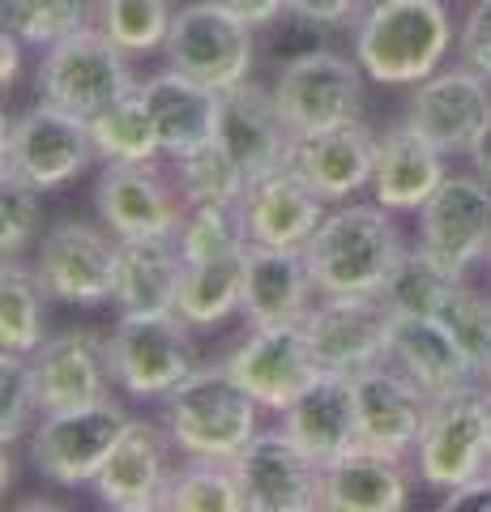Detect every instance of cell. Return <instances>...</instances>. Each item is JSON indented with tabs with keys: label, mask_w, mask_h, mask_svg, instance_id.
I'll return each mask as SVG.
<instances>
[{
	"label": "cell",
	"mask_w": 491,
	"mask_h": 512,
	"mask_svg": "<svg viewBox=\"0 0 491 512\" xmlns=\"http://www.w3.org/2000/svg\"><path fill=\"white\" fill-rule=\"evenodd\" d=\"M312 282L334 299H380L393 269L402 265V235L385 205H338L304 244Z\"/></svg>",
	"instance_id": "6da1fadb"
},
{
	"label": "cell",
	"mask_w": 491,
	"mask_h": 512,
	"mask_svg": "<svg viewBox=\"0 0 491 512\" xmlns=\"http://www.w3.org/2000/svg\"><path fill=\"white\" fill-rule=\"evenodd\" d=\"M453 43L445 0H376L355 22V60L380 86H419Z\"/></svg>",
	"instance_id": "7a4b0ae2"
},
{
	"label": "cell",
	"mask_w": 491,
	"mask_h": 512,
	"mask_svg": "<svg viewBox=\"0 0 491 512\" xmlns=\"http://www.w3.org/2000/svg\"><path fill=\"white\" fill-rule=\"evenodd\" d=\"M257 410L235 372L223 367H197L176 393L167 397V436L184 457H210L231 461L240 457L248 440L257 436Z\"/></svg>",
	"instance_id": "3957f363"
},
{
	"label": "cell",
	"mask_w": 491,
	"mask_h": 512,
	"mask_svg": "<svg viewBox=\"0 0 491 512\" xmlns=\"http://www.w3.org/2000/svg\"><path fill=\"white\" fill-rule=\"evenodd\" d=\"M107 367L129 397H171L197 372L193 325L180 312H120L107 338Z\"/></svg>",
	"instance_id": "277c9868"
},
{
	"label": "cell",
	"mask_w": 491,
	"mask_h": 512,
	"mask_svg": "<svg viewBox=\"0 0 491 512\" xmlns=\"http://www.w3.org/2000/svg\"><path fill=\"white\" fill-rule=\"evenodd\" d=\"M35 82H39L43 103L69 111V116H82V120H94L99 111L129 99L137 90L129 52L112 35H103L99 26H86L77 35L60 39L56 47H47Z\"/></svg>",
	"instance_id": "5b68a950"
},
{
	"label": "cell",
	"mask_w": 491,
	"mask_h": 512,
	"mask_svg": "<svg viewBox=\"0 0 491 512\" xmlns=\"http://www.w3.org/2000/svg\"><path fill=\"white\" fill-rule=\"evenodd\" d=\"M94 137L90 120L69 116L52 103L30 107L22 116L5 124V141H0V167L13 180L35 184L39 192H56L86 175L94 163Z\"/></svg>",
	"instance_id": "8992f818"
},
{
	"label": "cell",
	"mask_w": 491,
	"mask_h": 512,
	"mask_svg": "<svg viewBox=\"0 0 491 512\" xmlns=\"http://www.w3.org/2000/svg\"><path fill=\"white\" fill-rule=\"evenodd\" d=\"M163 52L171 69H180L214 90H231L252 77L257 60V30H252L227 0H197L176 9Z\"/></svg>",
	"instance_id": "52a82bcc"
},
{
	"label": "cell",
	"mask_w": 491,
	"mask_h": 512,
	"mask_svg": "<svg viewBox=\"0 0 491 512\" xmlns=\"http://www.w3.org/2000/svg\"><path fill=\"white\" fill-rule=\"evenodd\" d=\"M124 427H129V414L112 397L90 402V406H73V410H52V414H43V423L26 440L30 466L47 483L77 491L99 478L103 461L112 457Z\"/></svg>",
	"instance_id": "ba28073f"
},
{
	"label": "cell",
	"mask_w": 491,
	"mask_h": 512,
	"mask_svg": "<svg viewBox=\"0 0 491 512\" xmlns=\"http://www.w3.org/2000/svg\"><path fill=\"white\" fill-rule=\"evenodd\" d=\"M419 474L432 491H453L491 470V389H470L432 402L427 427L415 444Z\"/></svg>",
	"instance_id": "9c48e42d"
},
{
	"label": "cell",
	"mask_w": 491,
	"mask_h": 512,
	"mask_svg": "<svg viewBox=\"0 0 491 512\" xmlns=\"http://www.w3.org/2000/svg\"><path fill=\"white\" fill-rule=\"evenodd\" d=\"M419 248L453 278L491 261V184L483 175H445L419 210Z\"/></svg>",
	"instance_id": "30bf717a"
},
{
	"label": "cell",
	"mask_w": 491,
	"mask_h": 512,
	"mask_svg": "<svg viewBox=\"0 0 491 512\" xmlns=\"http://www.w3.org/2000/svg\"><path fill=\"white\" fill-rule=\"evenodd\" d=\"M363 73L359 60H346L338 52H304L282 64L274 94L287 120L299 137L325 133V128H342L355 124L363 111Z\"/></svg>",
	"instance_id": "8fae6325"
},
{
	"label": "cell",
	"mask_w": 491,
	"mask_h": 512,
	"mask_svg": "<svg viewBox=\"0 0 491 512\" xmlns=\"http://www.w3.org/2000/svg\"><path fill=\"white\" fill-rule=\"evenodd\" d=\"M218 141L235 154V163L244 167L248 184L265 180L282 167L295 163L299 133L291 128L287 111H282L278 94L248 82L223 90V107H218Z\"/></svg>",
	"instance_id": "7c38bea8"
},
{
	"label": "cell",
	"mask_w": 491,
	"mask_h": 512,
	"mask_svg": "<svg viewBox=\"0 0 491 512\" xmlns=\"http://www.w3.org/2000/svg\"><path fill=\"white\" fill-rule=\"evenodd\" d=\"M248 512H312L321 508V461L308 457L287 431H257L240 457H231Z\"/></svg>",
	"instance_id": "4fadbf2b"
},
{
	"label": "cell",
	"mask_w": 491,
	"mask_h": 512,
	"mask_svg": "<svg viewBox=\"0 0 491 512\" xmlns=\"http://www.w3.org/2000/svg\"><path fill=\"white\" fill-rule=\"evenodd\" d=\"M35 274L52 299L94 308L116 291V244L90 222L65 218L43 231Z\"/></svg>",
	"instance_id": "5bb4252c"
},
{
	"label": "cell",
	"mask_w": 491,
	"mask_h": 512,
	"mask_svg": "<svg viewBox=\"0 0 491 512\" xmlns=\"http://www.w3.org/2000/svg\"><path fill=\"white\" fill-rule=\"evenodd\" d=\"M227 367L265 410H278V414L325 372L304 325L252 329L248 338L231 350Z\"/></svg>",
	"instance_id": "9a60e30c"
},
{
	"label": "cell",
	"mask_w": 491,
	"mask_h": 512,
	"mask_svg": "<svg viewBox=\"0 0 491 512\" xmlns=\"http://www.w3.org/2000/svg\"><path fill=\"white\" fill-rule=\"evenodd\" d=\"M180 188L167 184L158 163H107L94 205L116 239H167L180 231Z\"/></svg>",
	"instance_id": "2e32d148"
},
{
	"label": "cell",
	"mask_w": 491,
	"mask_h": 512,
	"mask_svg": "<svg viewBox=\"0 0 491 512\" xmlns=\"http://www.w3.org/2000/svg\"><path fill=\"white\" fill-rule=\"evenodd\" d=\"M389 325L393 312L385 299H334L321 295V303L308 312L304 329L325 372L359 376L368 367L389 359Z\"/></svg>",
	"instance_id": "e0dca14e"
},
{
	"label": "cell",
	"mask_w": 491,
	"mask_h": 512,
	"mask_svg": "<svg viewBox=\"0 0 491 512\" xmlns=\"http://www.w3.org/2000/svg\"><path fill=\"white\" fill-rule=\"evenodd\" d=\"M487 116H491V86L470 64L466 69H436L432 77H423L406 107V124H415L445 154H470Z\"/></svg>",
	"instance_id": "ac0fdd59"
},
{
	"label": "cell",
	"mask_w": 491,
	"mask_h": 512,
	"mask_svg": "<svg viewBox=\"0 0 491 512\" xmlns=\"http://www.w3.org/2000/svg\"><path fill=\"white\" fill-rule=\"evenodd\" d=\"M355 410H359V444L406 457L415 453L427 427L432 397L385 359L355 376Z\"/></svg>",
	"instance_id": "d6986e66"
},
{
	"label": "cell",
	"mask_w": 491,
	"mask_h": 512,
	"mask_svg": "<svg viewBox=\"0 0 491 512\" xmlns=\"http://www.w3.org/2000/svg\"><path fill=\"white\" fill-rule=\"evenodd\" d=\"M30 376H35L39 410H73L107 397L112 367H107V342H99L90 329H73L60 338H47L30 355Z\"/></svg>",
	"instance_id": "ffe728a7"
},
{
	"label": "cell",
	"mask_w": 491,
	"mask_h": 512,
	"mask_svg": "<svg viewBox=\"0 0 491 512\" xmlns=\"http://www.w3.org/2000/svg\"><path fill=\"white\" fill-rule=\"evenodd\" d=\"M325 205L329 201L295 167H282L274 175H265V180L248 184L240 201V218H244V231L252 244L304 248L329 214Z\"/></svg>",
	"instance_id": "44dd1931"
},
{
	"label": "cell",
	"mask_w": 491,
	"mask_h": 512,
	"mask_svg": "<svg viewBox=\"0 0 491 512\" xmlns=\"http://www.w3.org/2000/svg\"><path fill=\"white\" fill-rule=\"evenodd\" d=\"M167 440H163V431H158L154 423L129 419V427L120 431V440L112 448V457L103 461L99 478H94L99 504L116 508V512H154V508H163V495H167V483H171Z\"/></svg>",
	"instance_id": "7402d4cb"
},
{
	"label": "cell",
	"mask_w": 491,
	"mask_h": 512,
	"mask_svg": "<svg viewBox=\"0 0 491 512\" xmlns=\"http://www.w3.org/2000/svg\"><path fill=\"white\" fill-rule=\"evenodd\" d=\"M389 363L415 380L432 402L453 397L483 380L479 367L466 359V350L445 329V320H436V316H393Z\"/></svg>",
	"instance_id": "603a6c76"
},
{
	"label": "cell",
	"mask_w": 491,
	"mask_h": 512,
	"mask_svg": "<svg viewBox=\"0 0 491 512\" xmlns=\"http://www.w3.org/2000/svg\"><path fill=\"white\" fill-rule=\"evenodd\" d=\"M312 295H316V282H312L304 248H269V244L248 248L240 312L252 320V329L304 325L308 312L316 308Z\"/></svg>",
	"instance_id": "cb8c5ba5"
},
{
	"label": "cell",
	"mask_w": 491,
	"mask_h": 512,
	"mask_svg": "<svg viewBox=\"0 0 491 512\" xmlns=\"http://www.w3.org/2000/svg\"><path fill=\"white\" fill-rule=\"evenodd\" d=\"M141 103H146L150 120H154V133H158V146L163 154L180 158L188 150L205 146L210 137H218V107H223V90L197 82L180 69H167V73H154L150 82L137 86Z\"/></svg>",
	"instance_id": "d4e9b609"
},
{
	"label": "cell",
	"mask_w": 491,
	"mask_h": 512,
	"mask_svg": "<svg viewBox=\"0 0 491 512\" xmlns=\"http://www.w3.org/2000/svg\"><path fill=\"white\" fill-rule=\"evenodd\" d=\"M380 137L363 120L325 128V133L299 137L295 146V171L321 192L329 205H342L346 197H355L359 188H372Z\"/></svg>",
	"instance_id": "484cf974"
},
{
	"label": "cell",
	"mask_w": 491,
	"mask_h": 512,
	"mask_svg": "<svg viewBox=\"0 0 491 512\" xmlns=\"http://www.w3.org/2000/svg\"><path fill=\"white\" fill-rule=\"evenodd\" d=\"M282 431L308 457L334 461L351 444H359V410H355V376L321 372L295 402L282 410Z\"/></svg>",
	"instance_id": "4316f807"
},
{
	"label": "cell",
	"mask_w": 491,
	"mask_h": 512,
	"mask_svg": "<svg viewBox=\"0 0 491 512\" xmlns=\"http://www.w3.org/2000/svg\"><path fill=\"white\" fill-rule=\"evenodd\" d=\"M410 500L402 457L351 444L321 466V508L329 512H402Z\"/></svg>",
	"instance_id": "83f0119b"
},
{
	"label": "cell",
	"mask_w": 491,
	"mask_h": 512,
	"mask_svg": "<svg viewBox=\"0 0 491 512\" xmlns=\"http://www.w3.org/2000/svg\"><path fill=\"white\" fill-rule=\"evenodd\" d=\"M445 150L432 146L415 124H398L380 137L376 171H372V197L385 210H423L432 192L445 184Z\"/></svg>",
	"instance_id": "f1b7e54d"
},
{
	"label": "cell",
	"mask_w": 491,
	"mask_h": 512,
	"mask_svg": "<svg viewBox=\"0 0 491 512\" xmlns=\"http://www.w3.org/2000/svg\"><path fill=\"white\" fill-rule=\"evenodd\" d=\"M184 256L176 235L167 239H116V291L120 312H176Z\"/></svg>",
	"instance_id": "f546056e"
},
{
	"label": "cell",
	"mask_w": 491,
	"mask_h": 512,
	"mask_svg": "<svg viewBox=\"0 0 491 512\" xmlns=\"http://www.w3.org/2000/svg\"><path fill=\"white\" fill-rule=\"evenodd\" d=\"M248 248H252V244H248ZM248 248L227 252V256H205V261H184L176 312H180L193 329H214L218 320H227L231 312H240V303H244Z\"/></svg>",
	"instance_id": "4dcf8cb0"
},
{
	"label": "cell",
	"mask_w": 491,
	"mask_h": 512,
	"mask_svg": "<svg viewBox=\"0 0 491 512\" xmlns=\"http://www.w3.org/2000/svg\"><path fill=\"white\" fill-rule=\"evenodd\" d=\"M47 286L35 269L18 265V256L0 269V346L9 355H35L47 342Z\"/></svg>",
	"instance_id": "1f68e13d"
},
{
	"label": "cell",
	"mask_w": 491,
	"mask_h": 512,
	"mask_svg": "<svg viewBox=\"0 0 491 512\" xmlns=\"http://www.w3.org/2000/svg\"><path fill=\"white\" fill-rule=\"evenodd\" d=\"M163 508H171V512H248V495H244L240 474H235L231 461L188 457L180 470H171Z\"/></svg>",
	"instance_id": "d6a6232c"
},
{
	"label": "cell",
	"mask_w": 491,
	"mask_h": 512,
	"mask_svg": "<svg viewBox=\"0 0 491 512\" xmlns=\"http://www.w3.org/2000/svg\"><path fill=\"white\" fill-rule=\"evenodd\" d=\"M90 137H94V154H99L103 163H158V154H163L154 120L137 90L129 99L99 111V116L90 120Z\"/></svg>",
	"instance_id": "836d02e7"
},
{
	"label": "cell",
	"mask_w": 491,
	"mask_h": 512,
	"mask_svg": "<svg viewBox=\"0 0 491 512\" xmlns=\"http://www.w3.org/2000/svg\"><path fill=\"white\" fill-rule=\"evenodd\" d=\"M176 184L188 205H240L248 192V175L235 154L218 137L176 158Z\"/></svg>",
	"instance_id": "e575fe53"
},
{
	"label": "cell",
	"mask_w": 491,
	"mask_h": 512,
	"mask_svg": "<svg viewBox=\"0 0 491 512\" xmlns=\"http://www.w3.org/2000/svg\"><path fill=\"white\" fill-rule=\"evenodd\" d=\"M457 286H462V278L445 274L423 248H415V252L402 256L398 269H393V278L385 282L380 299H385V308L393 316H440Z\"/></svg>",
	"instance_id": "d590c367"
},
{
	"label": "cell",
	"mask_w": 491,
	"mask_h": 512,
	"mask_svg": "<svg viewBox=\"0 0 491 512\" xmlns=\"http://www.w3.org/2000/svg\"><path fill=\"white\" fill-rule=\"evenodd\" d=\"M90 22H99V0H5V30L43 52Z\"/></svg>",
	"instance_id": "8d00e7d4"
},
{
	"label": "cell",
	"mask_w": 491,
	"mask_h": 512,
	"mask_svg": "<svg viewBox=\"0 0 491 512\" xmlns=\"http://www.w3.org/2000/svg\"><path fill=\"white\" fill-rule=\"evenodd\" d=\"M176 22L171 0H99V30L112 35L129 56H150L167 43Z\"/></svg>",
	"instance_id": "74e56055"
},
{
	"label": "cell",
	"mask_w": 491,
	"mask_h": 512,
	"mask_svg": "<svg viewBox=\"0 0 491 512\" xmlns=\"http://www.w3.org/2000/svg\"><path fill=\"white\" fill-rule=\"evenodd\" d=\"M436 320H445V329L466 350V359L479 367V376H487L491 372V299L462 282Z\"/></svg>",
	"instance_id": "f35d334b"
},
{
	"label": "cell",
	"mask_w": 491,
	"mask_h": 512,
	"mask_svg": "<svg viewBox=\"0 0 491 512\" xmlns=\"http://www.w3.org/2000/svg\"><path fill=\"white\" fill-rule=\"evenodd\" d=\"M39 414V393L35 376H30V355H9L0 359V444L13 448L22 436H30V419Z\"/></svg>",
	"instance_id": "ab89813d"
},
{
	"label": "cell",
	"mask_w": 491,
	"mask_h": 512,
	"mask_svg": "<svg viewBox=\"0 0 491 512\" xmlns=\"http://www.w3.org/2000/svg\"><path fill=\"white\" fill-rule=\"evenodd\" d=\"M39 197L43 192L35 184L13 180V175H5V184H0V218H5L0 248H5V261L22 256V248L35 239V231H39Z\"/></svg>",
	"instance_id": "60d3db41"
},
{
	"label": "cell",
	"mask_w": 491,
	"mask_h": 512,
	"mask_svg": "<svg viewBox=\"0 0 491 512\" xmlns=\"http://www.w3.org/2000/svg\"><path fill=\"white\" fill-rule=\"evenodd\" d=\"M457 52H462V60L474 73H483L491 82V0H474L470 5L462 35H457Z\"/></svg>",
	"instance_id": "b9f144b4"
},
{
	"label": "cell",
	"mask_w": 491,
	"mask_h": 512,
	"mask_svg": "<svg viewBox=\"0 0 491 512\" xmlns=\"http://www.w3.org/2000/svg\"><path fill=\"white\" fill-rule=\"evenodd\" d=\"M359 5H363V0H291L295 13H304V18H312L316 26H325V30H338V26L359 22L363 18Z\"/></svg>",
	"instance_id": "7bdbcfd3"
},
{
	"label": "cell",
	"mask_w": 491,
	"mask_h": 512,
	"mask_svg": "<svg viewBox=\"0 0 491 512\" xmlns=\"http://www.w3.org/2000/svg\"><path fill=\"white\" fill-rule=\"evenodd\" d=\"M445 512H491V470L470 478V483L445 491Z\"/></svg>",
	"instance_id": "ee69618b"
},
{
	"label": "cell",
	"mask_w": 491,
	"mask_h": 512,
	"mask_svg": "<svg viewBox=\"0 0 491 512\" xmlns=\"http://www.w3.org/2000/svg\"><path fill=\"white\" fill-rule=\"evenodd\" d=\"M227 5L240 13V18L252 26V30H269L282 13L291 9V0H227Z\"/></svg>",
	"instance_id": "f6af8a7d"
},
{
	"label": "cell",
	"mask_w": 491,
	"mask_h": 512,
	"mask_svg": "<svg viewBox=\"0 0 491 512\" xmlns=\"http://www.w3.org/2000/svg\"><path fill=\"white\" fill-rule=\"evenodd\" d=\"M22 39L13 35V30H5V35H0V82L5 86H13L18 82V73H22Z\"/></svg>",
	"instance_id": "bcb514c9"
},
{
	"label": "cell",
	"mask_w": 491,
	"mask_h": 512,
	"mask_svg": "<svg viewBox=\"0 0 491 512\" xmlns=\"http://www.w3.org/2000/svg\"><path fill=\"white\" fill-rule=\"evenodd\" d=\"M470 158H474V175H483V180L491 184V116H487V124H483L479 141L470 146Z\"/></svg>",
	"instance_id": "7dc6e473"
},
{
	"label": "cell",
	"mask_w": 491,
	"mask_h": 512,
	"mask_svg": "<svg viewBox=\"0 0 491 512\" xmlns=\"http://www.w3.org/2000/svg\"><path fill=\"white\" fill-rule=\"evenodd\" d=\"M483 384H487V389H491V372H487V376H483Z\"/></svg>",
	"instance_id": "c3c4849f"
}]
</instances>
